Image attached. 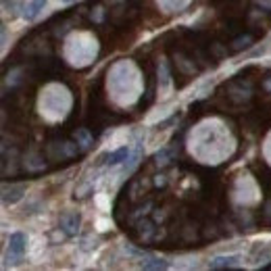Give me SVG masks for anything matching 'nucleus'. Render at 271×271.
I'll return each mask as SVG.
<instances>
[{
	"instance_id": "nucleus-1",
	"label": "nucleus",
	"mask_w": 271,
	"mask_h": 271,
	"mask_svg": "<svg viewBox=\"0 0 271 271\" xmlns=\"http://www.w3.org/2000/svg\"><path fill=\"white\" fill-rule=\"evenodd\" d=\"M27 250V236L23 232H15L11 234V238H8V244H6V261H11V263H15V261H19Z\"/></svg>"
},
{
	"instance_id": "nucleus-2",
	"label": "nucleus",
	"mask_w": 271,
	"mask_h": 271,
	"mask_svg": "<svg viewBox=\"0 0 271 271\" xmlns=\"http://www.w3.org/2000/svg\"><path fill=\"white\" fill-rule=\"evenodd\" d=\"M79 223H82V215L77 211H69L61 217V227L67 232V236H77L79 232Z\"/></svg>"
},
{
	"instance_id": "nucleus-3",
	"label": "nucleus",
	"mask_w": 271,
	"mask_h": 271,
	"mask_svg": "<svg viewBox=\"0 0 271 271\" xmlns=\"http://www.w3.org/2000/svg\"><path fill=\"white\" fill-rule=\"evenodd\" d=\"M25 192H27V188L23 186V184H19V186H4L2 188V203L4 205H15V203H19L23 196H25Z\"/></svg>"
},
{
	"instance_id": "nucleus-4",
	"label": "nucleus",
	"mask_w": 271,
	"mask_h": 271,
	"mask_svg": "<svg viewBox=\"0 0 271 271\" xmlns=\"http://www.w3.org/2000/svg\"><path fill=\"white\" fill-rule=\"evenodd\" d=\"M238 263H240V257L238 255H221V257L211 259L209 267L211 269H227V267H236Z\"/></svg>"
},
{
	"instance_id": "nucleus-5",
	"label": "nucleus",
	"mask_w": 271,
	"mask_h": 271,
	"mask_svg": "<svg viewBox=\"0 0 271 271\" xmlns=\"http://www.w3.org/2000/svg\"><path fill=\"white\" fill-rule=\"evenodd\" d=\"M46 4H48V0H29L23 8V17L27 21H34V19L46 8Z\"/></svg>"
},
{
	"instance_id": "nucleus-6",
	"label": "nucleus",
	"mask_w": 271,
	"mask_h": 271,
	"mask_svg": "<svg viewBox=\"0 0 271 271\" xmlns=\"http://www.w3.org/2000/svg\"><path fill=\"white\" fill-rule=\"evenodd\" d=\"M127 157H129V148H127V146H121L119 150H115V153L108 155V159H107V165H108V167L121 165V163H125V161H127Z\"/></svg>"
},
{
	"instance_id": "nucleus-7",
	"label": "nucleus",
	"mask_w": 271,
	"mask_h": 271,
	"mask_svg": "<svg viewBox=\"0 0 271 271\" xmlns=\"http://www.w3.org/2000/svg\"><path fill=\"white\" fill-rule=\"evenodd\" d=\"M169 263L165 259H159V257H150L146 261H142V269L146 271H161V269H167Z\"/></svg>"
},
{
	"instance_id": "nucleus-8",
	"label": "nucleus",
	"mask_w": 271,
	"mask_h": 271,
	"mask_svg": "<svg viewBox=\"0 0 271 271\" xmlns=\"http://www.w3.org/2000/svg\"><path fill=\"white\" fill-rule=\"evenodd\" d=\"M159 84H161V88H167L169 84H171L169 65H167V61H163V58H161V65H159Z\"/></svg>"
},
{
	"instance_id": "nucleus-9",
	"label": "nucleus",
	"mask_w": 271,
	"mask_h": 271,
	"mask_svg": "<svg viewBox=\"0 0 271 271\" xmlns=\"http://www.w3.org/2000/svg\"><path fill=\"white\" fill-rule=\"evenodd\" d=\"M175 157V148H161L159 153L155 155V161H157V165H167V163H171V159Z\"/></svg>"
},
{
	"instance_id": "nucleus-10",
	"label": "nucleus",
	"mask_w": 271,
	"mask_h": 271,
	"mask_svg": "<svg viewBox=\"0 0 271 271\" xmlns=\"http://www.w3.org/2000/svg\"><path fill=\"white\" fill-rule=\"evenodd\" d=\"M73 138L77 140V144L82 148H90V144H92V136H90L88 129H77V132L73 134Z\"/></svg>"
},
{
	"instance_id": "nucleus-11",
	"label": "nucleus",
	"mask_w": 271,
	"mask_h": 271,
	"mask_svg": "<svg viewBox=\"0 0 271 271\" xmlns=\"http://www.w3.org/2000/svg\"><path fill=\"white\" fill-rule=\"evenodd\" d=\"M140 157H142V148L136 146V150H134V153H129V157H127V161H125V171H127V173L140 163Z\"/></svg>"
},
{
	"instance_id": "nucleus-12",
	"label": "nucleus",
	"mask_w": 271,
	"mask_h": 271,
	"mask_svg": "<svg viewBox=\"0 0 271 271\" xmlns=\"http://www.w3.org/2000/svg\"><path fill=\"white\" fill-rule=\"evenodd\" d=\"M250 44H253V36L250 34H246V36H240V38H236L234 42H232V50H244V48H248Z\"/></svg>"
},
{
	"instance_id": "nucleus-13",
	"label": "nucleus",
	"mask_w": 271,
	"mask_h": 271,
	"mask_svg": "<svg viewBox=\"0 0 271 271\" xmlns=\"http://www.w3.org/2000/svg\"><path fill=\"white\" fill-rule=\"evenodd\" d=\"M257 4H259V6H263L265 11H271V0H259Z\"/></svg>"
},
{
	"instance_id": "nucleus-14",
	"label": "nucleus",
	"mask_w": 271,
	"mask_h": 271,
	"mask_svg": "<svg viewBox=\"0 0 271 271\" xmlns=\"http://www.w3.org/2000/svg\"><path fill=\"white\" fill-rule=\"evenodd\" d=\"M263 88L267 90V92H271V75L265 77V82H263Z\"/></svg>"
},
{
	"instance_id": "nucleus-15",
	"label": "nucleus",
	"mask_w": 271,
	"mask_h": 271,
	"mask_svg": "<svg viewBox=\"0 0 271 271\" xmlns=\"http://www.w3.org/2000/svg\"><path fill=\"white\" fill-rule=\"evenodd\" d=\"M265 215H267V219L271 221V200H269V203L265 205Z\"/></svg>"
},
{
	"instance_id": "nucleus-16",
	"label": "nucleus",
	"mask_w": 271,
	"mask_h": 271,
	"mask_svg": "<svg viewBox=\"0 0 271 271\" xmlns=\"http://www.w3.org/2000/svg\"><path fill=\"white\" fill-rule=\"evenodd\" d=\"M155 182H157V186H165V175H157Z\"/></svg>"
},
{
	"instance_id": "nucleus-17",
	"label": "nucleus",
	"mask_w": 271,
	"mask_h": 271,
	"mask_svg": "<svg viewBox=\"0 0 271 271\" xmlns=\"http://www.w3.org/2000/svg\"><path fill=\"white\" fill-rule=\"evenodd\" d=\"M63 4H73V2H77V0H61Z\"/></svg>"
}]
</instances>
